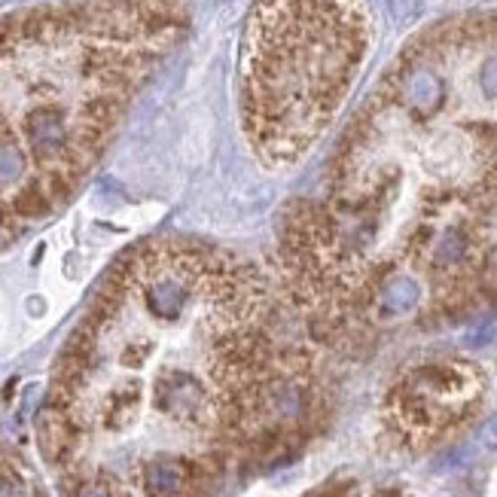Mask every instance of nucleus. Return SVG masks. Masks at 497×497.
<instances>
[{"label":"nucleus","mask_w":497,"mask_h":497,"mask_svg":"<svg viewBox=\"0 0 497 497\" xmlns=\"http://www.w3.org/2000/svg\"><path fill=\"white\" fill-rule=\"evenodd\" d=\"M473 256V235L467 229H448L442 232L433 244V266L437 269H461Z\"/></svg>","instance_id":"f03ea898"},{"label":"nucleus","mask_w":497,"mask_h":497,"mask_svg":"<svg viewBox=\"0 0 497 497\" xmlns=\"http://www.w3.org/2000/svg\"><path fill=\"white\" fill-rule=\"evenodd\" d=\"M378 302H382L385 315L409 312V308H415V302H418V284L406 275L391 278V281H385L382 293H378Z\"/></svg>","instance_id":"20e7f679"},{"label":"nucleus","mask_w":497,"mask_h":497,"mask_svg":"<svg viewBox=\"0 0 497 497\" xmlns=\"http://www.w3.org/2000/svg\"><path fill=\"white\" fill-rule=\"evenodd\" d=\"M403 89H406L409 104H413L415 111H422V113H430L433 107L439 104V98H442L439 80L430 71H409L406 83H403Z\"/></svg>","instance_id":"7ed1b4c3"},{"label":"nucleus","mask_w":497,"mask_h":497,"mask_svg":"<svg viewBox=\"0 0 497 497\" xmlns=\"http://www.w3.org/2000/svg\"><path fill=\"white\" fill-rule=\"evenodd\" d=\"M153 403L162 415L186 427H211V422L220 424V409H214L211 391L199 382L192 372L183 369H165L156 378Z\"/></svg>","instance_id":"f257e3e1"},{"label":"nucleus","mask_w":497,"mask_h":497,"mask_svg":"<svg viewBox=\"0 0 497 497\" xmlns=\"http://www.w3.org/2000/svg\"><path fill=\"white\" fill-rule=\"evenodd\" d=\"M479 442H483L485 448H497V415H492L483 424V430H479Z\"/></svg>","instance_id":"39448f33"},{"label":"nucleus","mask_w":497,"mask_h":497,"mask_svg":"<svg viewBox=\"0 0 497 497\" xmlns=\"http://www.w3.org/2000/svg\"><path fill=\"white\" fill-rule=\"evenodd\" d=\"M483 85H485L488 95H497V58H492L483 67Z\"/></svg>","instance_id":"423d86ee"}]
</instances>
